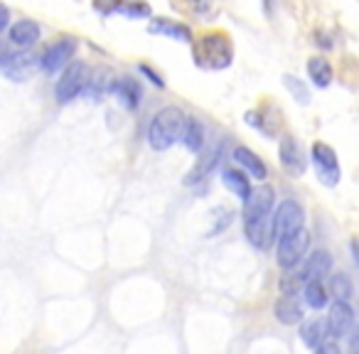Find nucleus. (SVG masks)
I'll return each mask as SVG.
<instances>
[{
	"label": "nucleus",
	"instance_id": "nucleus-1",
	"mask_svg": "<svg viewBox=\"0 0 359 354\" xmlns=\"http://www.w3.org/2000/svg\"><path fill=\"white\" fill-rule=\"evenodd\" d=\"M192 57H195L200 69L219 72L231 64L234 47H231L229 35H224V32H207V35L192 40Z\"/></svg>",
	"mask_w": 359,
	"mask_h": 354
},
{
	"label": "nucleus",
	"instance_id": "nucleus-2",
	"mask_svg": "<svg viewBox=\"0 0 359 354\" xmlns=\"http://www.w3.org/2000/svg\"><path fill=\"white\" fill-rule=\"evenodd\" d=\"M187 116L177 109V106H165L155 114V118L150 121L148 128V143L153 150L163 153V150L172 148L180 138H182V130H185Z\"/></svg>",
	"mask_w": 359,
	"mask_h": 354
},
{
	"label": "nucleus",
	"instance_id": "nucleus-3",
	"mask_svg": "<svg viewBox=\"0 0 359 354\" xmlns=\"http://www.w3.org/2000/svg\"><path fill=\"white\" fill-rule=\"evenodd\" d=\"M89 74H91V72H89V67H86L84 62H69V64L65 67V72H62L57 86H55L57 101H60V104H69V101H74L76 96L86 89Z\"/></svg>",
	"mask_w": 359,
	"mask_h": 354
},
{
	"label": "nucleus",
	"instance_id": "nucleus-4",
	"mask_svg": "<svg viewBox=\"0 0 359 354\" xmlns=\"http://www.w3.org/2000/svg\"><path fill=\"white\" fill-rule=\"evenodd\" d=\"M313 168H315V175H318V180L323 182L325 187H334L342 177V170H339V160H337V153L330 148L327 143H313Z\"/></svg>",
	"mask_w": 359,
	"mask_h": 354
},
{
	"label": "nucleus",
	"instance_id": "nucleus-5",
	"mask_svg": "<svg viewBox=\"0 0 359 354\" xmlns=\"http://www.w3.org/2000/svg\"><path fill=\"white\" fill-rule=\"evenodd\" d=\"M271 219H273V236H276V239H283V236L303 229L305 212L295 200H283Z\"/></svg>",
	"mask_w": 359,
	"mask_h": 354
},
{
	"label": "nucleus",
	"instance_id": "nucleus-6",
	"mask_svg": "<svg viewBox=\"0 0 359 354\" xmlns=\"http://www.w3.org/2000/svg\"><path fill=\"white\" fill-rule=\"evenodd\" d=\"M310 236L305 229H298L293 234L278 239V264L283 268H295V266L303 261V256L308 254Z\"/></svg>",
	"mask_w": 359,
	"mask_h": 354
},
{
	"label": "nucleus",
	"instance_id": "nucleus-7",
	"mask_svg": "<svg viewBox=\"0 0 359 354\" xmlns=\"http://www.w3.org/2000/svg\"><path fill=\"white\" fill-rule=\"evenodd\" d=\"M327 334L332 339H342L352 332L354 327V310L349 308L347 300H334L330 305V315H327Z\"/></svg>",
	"mask_w": 359,
	"mask_h": 354
},
{
	"label": "nucleus",
	"instance_id": "nucleus-8",
	"mask_svg": "<svg viewBox=\"0 0 359 354\" xmlns=\"http://www.w3.org/2000/svg\"><path fill=\"white\" fill-rule=\"evenodd\" d=\"M244 234H246V239H249V244L254 246V249H259V251L271 249V244L276 241L273 219H271V215L244 219Z\"/></svg>",
	"mask_w": 359,
	"mask_h": 354
},
{
	"label": "nucleus",
	"instance_id": "nucleus-9",
	"mask_svg": "<svg viewBox=\"0 0 359 354\" xmlns=\"http://www.w3.org/2000/svg\"><path fill=\"white\" fill-rule=\"evenodd\" d=\"M74 52H76L74 37H62V40H57L52 47H47V52L40 57V67L45 72H57V69H62V67L69 64Z\"/></svg>",
	"mask_w": 359,
	"mask_h": 354
},
{
	"label": "nucleus",
	"instance_id": "nucleus-10",
	"mask_svg": "<svg viewBox=\"0 0 359 354\" xmlns=\"http://www.w3.org/2000/svg\"><path fill=\"white\" fill-rule=\"evenodd\" d=\"M273 202H276L273 187H269V185L251 187V192L246 195V200H244V219L271 215V210H273Z\"/></svg>",
	"mask_w": 359,
	"mask_h": 354
},
{
	"label": "nucleus",
	"instance_id": "nucleus-11",
	"mask_svg": "<svg viewBox=\"0 0 359 354\" xmlns=\"http://www.w3.org/2000/svg\"><path fill=\"white\" fill-rule=\"evenodd\" d=\"M278 155H280V165H283V170L290 175V177H303L305 175V155H303V148H300L298 140H295L293 135H283Z\"/></svg>",
	"mask_w": 359,
	"mask_h": 354
},
{
	"label": "nucleus",
	"instance_id": "nucleus-12",
	"mask_svg": "<svg viewBox=\"0 0 359 354\" xmlns=\"http://www.w3.org/2000/svg\"><path fill=\"white\" fill-rule=\"evenodd\" d=\"M111 94H116L118 104L128 111L138 109L140 99H143V89H140L138 79H133V76H121V79H116L114 91H111Z\"/></svg>",
	"mask_w": 359,
	"mask_h": 354
},
{
	"label": "nucleus",
	"instance_id": "nucleus-13",
	"mask_svg": "<svg viewBox=\"0 0 359 354\" xmlns=\"http://www.w3.org/2000/svg\"><path fill=\"white\" fill-rule=\"evenodd\" d=\"M148 30L153 32V35H163V37H170V40H177V42L195 40L190 27L182 25V22H177V20H170V18H155V20H150Z\"/></svg>",
	"mask_w": 359,
	"mask_h": 354
},
{
	"label": "nucleus",
	"instance_id": "nucleus-14",
	"mask_svg": "<svg viewBox=\"0 0 359 354\" xmlns=\"http://www.w3.org/2000/svg\"><path fill=\"white\" fill-rule=\"evenodd\" d=\"M330 271H332V256H330L327 251H315V254L308 256V261H305L298 278L300 280H323L325 275H330Z\"/></svg>",
	"mask_w": 359,
	"mask_h": 354
},
{
	"label": "nucleus",
	"instance_id": "nucleus-15",
	"mask_svg": "<svg viewBox=\"0 0 359 354\" xmlns=\"http://www.w3.org/2000/svg\"><path fill=\"white\" fill-rule=\"evenodd\" d=\"M276 320L283 325H295L303 320V305H300L298 295L295 293H283L273 305Z\"/></svg>",
	"mask_w": 359,
	"mask_h": 354
},
{
	"label": "nucleus",
	"instance_id": "nucleus-16",
	"mask_svg": "<svg viewBox=\"0 0 359 354\" xmlns=\"http://www.w3.org/2000/svg\"><path fill=\"white\" fill-rule=\"evenodd\" d=\"M3 67H6V74L11 76L13 81H25L37 72L40 60L32 57V55H13Z\"/></svg>",
	"mask_w": 359,
	"mask_h": 354
},
{
	"label": "nucleus",
	"instance_id": "nucleus-17",
	"mask_svg": "<svg viewBox=\"0 0 359 354\" xmlns=\"http://www.w3.org/2000/svg\"><path fill=\"white\" fill-rule=\"evenodd\" d=\"M219 155H222V145H215V148L207 150L205 155H200V160L195 163V168L187 172L185 185H197V182H202L205 177H210V172L217 168V163H219Z\"/></svg>",
	"mask_w": 359,
	"mask_h": 354
},
{
	"label": "nucleus",
	"instance_id": "nucleus-18",
	"mask_svg": "<svg viewBox=\"0 0 359 354\" xmlns=\"http://www.w3.org/2000/svg\"><path fill=\"white\" fill-rule=\"evenodd\" d=\"M114 84H116L114 72L106 69V67H99L94 74H89V81H86V89L84 91L94 101H101L106 94H111V91H114Z\"/></svg>",
	"mask_w": 359,
	"mask_h": 354
},
{
	"label": "nucleus",
	"instance_id": "nucleus-19",
	"mask_svg": "<svg viewBox=\"0 0 359 354\" xmlns=\"http://www.w3.org/2000/svg\"><path fill=\"white\" fill-rule=\"evenodd\" d=\"M40 40V25L32 20H18L11 27V42L18 50H30L35 42Z\"/></svg>",
	"mask_w": 359,
	"mask_h": 354
},
{
	"label": "nucleus",
	"instance_id": "nucleus-20",
	"mask_svg": "<svg viewBox=\"0 0 359 354\" xmlns=\"http://www.w3.org/2000/svg\"><path fill=\"white\" fill-rule=\"evenodd\" d=\"M234 160L241 165V168L246 170V172L254 177V180H261L264 182L266 177H269V168H266V163L259 158V155L254 153V150L249 148H236L234 150Z\"/></svg>",
	"mask_w": 359,
	"mask_h": 354
},
{
	"label": "nucleus",
	"instance_id": "nucleus-21",
	"mask_svg": "<svg viewBox=\"0 0 359 354\" xmlns=\"http://www.w3.org/2000/svg\"><path fill=\"white\" fill-rule=\"evenodd\" d=\"M327 337H330L327 322H323V320H308V322H303V327H300V339H303V344L310 349H318Z\"/></svg>",
	"mask_w": 359,
	"mask_h": 354
},
{
	"label": "nucleus",
	"instance_id": "nucleus-22",
	"mask_svg": "<svg viewBox=\"0 0 359 354\" xmlns=\"http://www.w3.org/2000/svg\"><path fill=\"white\" fill-rule=\"evenodd\" d=\"M222 182H224L226 190H231L241 202L246 200V195L251 192V185H249V177H246L241 170H234V168H224L222 170Z\"/></svg>",
	"mask_w": 359,
	"mask_h": 354
},
{
	"label": "nucleus",
	"instance_id": "nucleus-23",
	"mask_svg": "<svg viewBox=\"0 0 359 354\" xmlns=\"http://www.w3.org/2000/svg\"><path fill=\"white\" fill-rule=\"evenodd\" d=\"M308 76L313 79L315 86L325 89V86H330V84H332V79H334L332 64H330L325 57H313V60H308Z\"/></svg>",
	"mask_w": 359,
	"mask_h": 354
},
{
	"label": "nucleus",
	"instance_id": "nucleus-24",
	"mask_svg": "<svg viewBox=\"0 0 359 354\" xmlns=\"http://www.w3.org/2000/svg\"><path fill=\"white\" fill-rule=\"evenodd\" d=\"M182 143H185L187 150L192 153H200L205 148V125L200 123L197 118H187L185 121V130H182Z\"/></svg>",
	"mask_w": 359,
	"mask_h": 354
},
{
	"label": "nucleus",
	"instance_id": "nucleus-25",
	"mask_svg": "<svg viewBox=\"0 0 359 354\" xmlns=\"http://www.w3.org/2000/svg\"><path fill=\"white\" fill-rule=\"evenodd\" d=\"M303 298L313 310H323L330 303V290L323 285V280H305Z\"/></svg>",
	"mask_w": 359,
	"mask_h": 354
},
{
	"label": "nucleus",
	"instance_id": "nucleus-26",
	"mask_svg": "<svg viewBox=\"0 0 359 354\" xmlns=\"http://www.w3.org/2000/svg\"><path fill=\"white\" fill-rule=\"evenodd\" d=\"M330 298L334 300H349L352 298V280L344 273H334L330 280Z\"/></svg>",
	"mask_w": 359,
	"mask_h": 354
},
{
	"label": "nucleus",
	"instance_id": "nucleus-27",
	"mask_svg": "<svg viewBox=\"0 0 359 354\" xmlns=\"http://www.w3.org/2000/svg\"><path fill=\"white\" fill-rule=\"evenodd\" d=\"M283 86L293 94V99L298 101V104H303V106L310 104V91H308V86L303 84V79H298V76H293V74H283Z\"/></svg>",
	"mask_w": 359,
	"mask_h": 354
},
{
	"label": "nucleus",
	"instance_id": "nucleus-28",
	"mask_svg": "<svg viewBox=\"0 0 359 354\" xmlns=\"http://www.w3.org/2000/svg\"><path fill=\"white\" fill-rule=\"evenodd\" d=\"M231 217H234V212H231L229 207H217V210H212V219H215V226L210 229V236L222 234V231H224L226 226L231 224Z\"/></svg>",
	"mask_w": 359,
	"mask_h": 354
},
{
	"label": "nucleus",
	"instance_id": "nucleus-29",
	"mask_svg": "<svg viewBox=\"0 0 359 354\" xmlns=\"http://www.w3.org/2000/svg\"><path fill=\"white\" fill-rule=\"evenodd\" d=\"M118 13H123L128 18H145L150 15V6L143 0H123L118 6Z\"/></svg>",
	"mask_w": 359,
	"mask_h": 354
},
{
	"label": "nucleus",
	"instance_id": "nucleus-30",
	"mask_svg": "<svg viewBox=\"0 0 359 354\" xmlns=\"http://www.w3.org/2000/svg\"><path fill=\"white\" fill-rule=\"evenodd\" d=\"M138 69H140V74H143L145 79H148V81H150V84H153V86H158V89H163V86H165L163 76H160L158 72L153 69V67H148V64H140Z\"/></svg>",
	"mask_w": 359,
	"mask_h": 354
},
{
	"label": "nucleus",
	"instance_id": "nucleus-31",
	"mask_svg": "<svg viewBox=\"0 0 359 354\" xmlns=\"http://www.w3.org/2000/svg\"><path fill=\"white\" fill-rule=\"evenodd\" d=\"M121 3H123V0H94L96 11H99L101 15H109V13H116V11H118Z\"/></svg>",
	"mask_w": 359,
	"mask_h": 354
},
{
	"label": "nucleus",
	"instance_id": "nucleus-32",
	"mask_svg": "<svg viewBox=\"0 0 359 354\" xmlns=\"http://www.w3.org/2000/svg\"><path fill=\"white\" fill-rule=\"evenodd\" d=\"M349 349H352L354 354H359V325L352 327V334H349Z\"/></svg>",
	"mask_w": 359,
	"mask_h": 354
},
{
	"label": "nucleus",
	"instance_id": "nucleus-33",
	"mask_svg": "<svg viewBox=\"0 0 359 354\" xmlns=\"http://www.w3.org/2000/svg\"><path fill=\"white\" fill-rule=\"evenodd\" d=\"M8 25H11V11L6 6H0V32L6 30Z\"/></svg>",
	"mask_w": 359,
	"mask_h": 354
},
{
	"label": "nucleus",
	"instance_id": "nucleus-34",
	"mask_svg": "<svg viewBox=\"0 0 359 354\" xmlns=\"http://www.w3.org/2000/svg\"><path fill=\"white\" fill-rule=\"evenodd\" d=\"M187 3H190L195 11H207V8L212 6V0H187Z\"/></svg>",
	"mask_w": 359,
	"mask_h": 354
},
{
	"label": "nucleus",
	"instance_id": "nucleus-35",
	"mask_svg": "<svg viewBox=\"0 0 359 354\" xmlns=\"http://www.w3.org/2000/svg\"><path fill=\"white\" fill-rule=\"evenodd\" d=\"M318 352H330V354H334V352H337V344H334V342H327V339H325V342L318 347Z\"/></svg>",
	"mask_w": 359,
	"mask_h": 354
},
{
	"label": "nucleus",
	"instance_id": "nucleus-36",
	"mask_svg": "<svg viewBox=\"0 0 359 354\" xmlns=\"http://www.w3.org/2000/svg\"><path fill=\"white\" fill-rule=\"evenodd\" d=\"M11 57H13V55H11V52H8V50H6V47L0 45V67L6 64V62H8V60H11Z\"/></svg>",
	"mask_w": 359,
	"mask_h": 354
}]
</instances>
